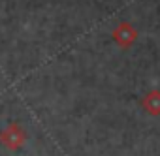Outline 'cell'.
Listing matches in <instances>:
<instances>
[{"instance_id":"1","label":"cell","mask_w":160,"mask_h":156,"mask_svg":"<svg viewBox=\"0 0 160 156\" xmlns=\"http://www.w3.org/2000/svg\"><path fill=\"white\" fill-rule=\"evenodd\" d=\"M0 143L4 147H8L10 150H19L27 143V132L23 130L21 124L12 122L0 132Z\"/></svg>"},{"instance_id":"2","label":"cell","mask_w":160,"mask_h":156,"mask_svg":"<svg viewBox=\"0 0 160 156\" xmlns=\"http://www.w3.org/2000/svg\"><path fill=\"white\" fill-rule=\"evenodd\" d=\"M113 40L117 41L119 47L130 49V47L134 45V41L138 40V30H136L128 21H122V23H119V27L113 30Z\"/></svg>"},{"instance_id":"3","label":"cell","mask_w":160,"mask_h":156,"mask_svg":"<svg viewBox=\"0 0 160 156\" xmlns=\"http://www.w3.org/2000/svg\"><path fill=\"white\" fill-rule=\"evenodd\" d=\"M141 105L149 115H160V90L147 92L145 98L141 100Z\"/></svg>"}]
</instances>
